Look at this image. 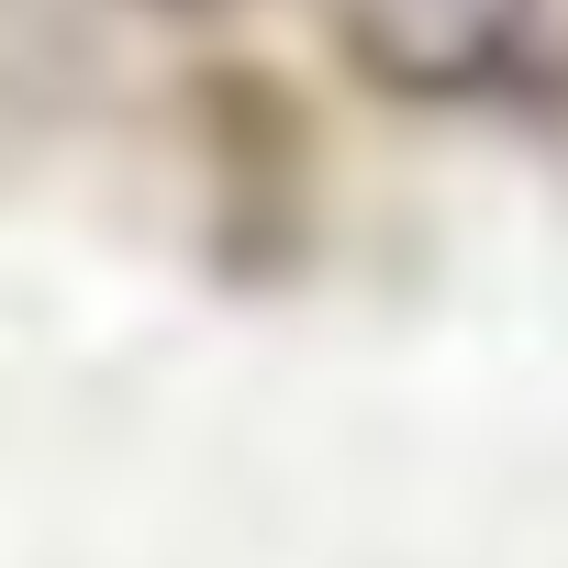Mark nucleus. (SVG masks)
Segmentation results:
<instances>
[{
  "label": "nucleus",
  "mask_w": 568,
  "mask_h": 568,
  "mask_svg": "<svg viewBox=\"0 0 568 568\" xmlns=\"http://www.w3.org/2000/svg\"><path fill=\"white\" fill-rule=\"evenodd\" d=\"M335 34L402 101H490L535 68L546 0H335Z\"/></svg>",
  "instance_id": "f257e3e1"
}]
</instances>
